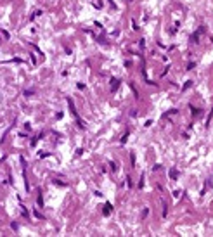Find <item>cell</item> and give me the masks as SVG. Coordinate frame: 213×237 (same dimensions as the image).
I'll return each instance as SVG.
<instances>
[{"label": "cell", "mask_w": 213, "mask_h": 237, "mask_svg": "<svg viewBox=\"0 0 213 237\" xmlns=\"http://www.w3.org/2000/svg\"><path fill=\"white\" fill-rule=\"evenodd\" d=\"M203 31H204V28H199V29H197V31H196V33L192 35V42H196L197 38H199V35H201Z\"/></svg>", "instance_id": "1"}, {"label": "cell", "mask_w": 213, "mask_h": 237, "mask_svg": "<svg viewBox=\"0 0 213 237\" xmlns=\"http://www.w3.org/2000/svg\"><path fill=\"white\" fill-rule=\"evenodd\" d=\"M116 88H118V80H114V78H113V80H111V90L114 92Z\"/></svg>", "instance_id": "2"}, {"label": "cell", "mask_w": 213, "mask_h": 237, "mask_svg": "<svg viewBox=\"0 0 213 237\" xmlns=\"http://www.w3.org/2000/svg\"><path fill=\"white\" fill-rule=\"evenodd\" d=\"M111 211H113V206H111V204H106V206H104V215H109Z\"/></svg>", "instance_id": "3"}, {"label": "cell", "mask_w": 213, "mask_h": 237, "mask_svg": "<svg viewBox=\"0 0 213 237\" xmlns=\"http://www.w3.org/2000/svg\"><path fill=\"white\" fill-rule=\"evenodd\" d=\"M177 175H179V173H177V170L172 168V170H170V178H173V180H175V178H177Z\"/></svg>", "instance_id": "4"}, {"label": "cell", "mask_w": 213, "mask_h": 237, "mask_svg": "<svg viewBox=\"0 0 213 237\" xmlns=\"http://www.w3.org/2000/svg\"><path fill=\"white\" fill-rule=\"evenodd\" d=\"M147 215H149V209H147V208H146V209H144V211H142V216H140V218H142V220H144V218H146V216H147Z\"/></svg>", "instance_id": "5"}, {"label": "cell", "mask_w": 213, "mask_h": 237, "mask_svg": "<svg viewBox=\"0 0 213 237\" xmlns=\"http://www.w3.org/2000/svg\"><path fill=\"white\" fill-rule=\"evenodd\" d=\"M191 83H192V81H185V85H184V90H185V88H189V87H191Z\"/></svg>", "instance_id": "6"}, {"label": "cell", "mask_w": 213, "mask_h": 237, "mask_svg": "<svg viewBox=\"0 0 213 237\" xmlns=\"http://www.w3.org/2000/svg\"><path fill=\"white\" fill-rule=\"evenodd\" d=\"M43 204V199H42V196H38V206H42Z\"/></svg>", "instance_id": "7"}]
</instances>
